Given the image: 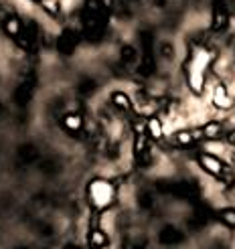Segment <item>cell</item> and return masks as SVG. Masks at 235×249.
<instances>
[{"label":"cell","mask_w":235,"mask_h":249,"mask_svg":"<svg viewBox=\"0 0 235 249\" xmlns=\"http://www.w3.org/2000/svg\"><path fill=\"white\" fill-rule=\"evenodd\" d=\"M227 140H229L231 146H235V130H231V132L227 134Z\"/></svg>","instance_id":"obj_19"},{"label":"cell","mask_w":235,"mask_h":249,"mask_svg":"<svg viewBox=\"0 0 235 249\" xmlns=\"http://www.w3.org/2000/svg\"><path fill=\"white\" fill-rule=\"evenodd\" d=\"M229 24V12H227V6L223 0H219V2L215 4V10H213V22H211V29L215 33H221L225 31Z\"/></svg>","instance_id":"obj_4"},{"label":"cell","mask_w":235,"mask_h":249,"mask_svg":"<svg viewBox=\"0 0 235 249\" xmlns=\"http://www.w3.org/2000/svg\"><path fill=\"white\" fill-rule=\"evenodd\" d=\"M213 59H215V55L209 51V49L193 47V51L189 55V61H187V81H189V87L195 93L203 91L207 71H209V67H211Z\"/></svg>","instance_id":"obj_1"},{"label":"cell","mask_w":235,"mask_h":249,"mask_svg":"<svg viewBox=\"0 0 235 249\" xmlns=\"http://www.w3.org/2000/svg\"><path fill=\"white\" fill-rule=\"evenodd\" d=\"M219 219H221V223H225L227 227L235 229V209H223L219 213Z\"/></svg>","instance_id":"obj_15"},{"label":"cell","mask_w":235,"mask_h":249,"mask_svg":"<svg viewBox=\"0 0 235 249\" xmlns=\"http://www.w3.org/2000/svg\"><path fill=\"white\" fill-rule=\"evenodd\" d=\"M160 241L166 243V245H175V243H181L182 241V233L175 227H166L163 229V233H160Z\"/></svg>","instance_id":"obj_11"},{"label":"cell","mask_w":235,"mask_h":249,"mask_svg":"<svg viewBox=\"0 0 235 249\" xmlns=\"http://www.w3.org/2000/svg\"><path fill=\"white\" fill-rule=\"evenodd\" d=\"M4 29H6V33H8V35L18 36V35H20V31H22V24H20V20H18L17 17H12V18H8V20H6Z\"/></svg>","instance_id":"obj_14"},{"label":"cell","mask_w":235,"mask_h":249,"mask_svg":"<svg viewBox=\"0 0 235 249\" xmlns=\"http://www.w3.org/2000/svg\"><path fill=\"white\" fill-rule=\"evenodd\" d=\"M88 198H90V205L93 207V211H106L114 205L116 201V186L109 182V180H102V178H95L90 182L88 186Z\"/></svg>","instance_id":"obj_2"},{"label":"cell","mask_w":235,"mask_h":249,"mask_svg":"<svg viewBox=\"0 0 235 249\" xmlns=\"http://www.w3.org/2000/svg\"><path fill=\"white\" fill-rule=\"evenodd\" d=\"M41 4H43V8L49 12V15H57L59 12V2L57 0H41Z\"/></svg>","instance_id":"obj_16"},{"label":"cell","mask_w":235,"mask_h":249,"mask_svg":"<svg viewBox=\"0 0 235 249\" xmlns=\"http://www.w3.org/2000/svg\"><path fill=\"white\" fill-rule=\"evenodd\" d=\"M122 61L124 63H132V61H136V51L132 47H124L122 49Z\"/></svg>","instance_id":"obj_17"},{"label":"cell","mask_w":235,"mask_h":249,"mask_svg":"<svg viewBox=\"0 0 235 249\" xmlns=\"http://www.w3.org/2000/svg\"><path fill=\"white\" fill-rule=\"evenodd\" d=\"M163 55L164 57H172V55H175V53H172V45H168V43L163 45Z\"/></svg>","instance_id":"obj_18"},{"label":"cell","mask_w":235,"mask_h":249,"mask_svg":"<svg viewBox=\"0 0 235 249\" xmlns=\"http://www.w3.org/2000/svg\"><path fill=\"white\" fill-rule=\"evenodd\" d=\"M112 104L122 111H130L132 109V99L126 93H122V91H114L112 93Z\"/></svg>","instance_id":"obj_13"},{"label":"cell","mask_w":235,"mask_h":249,"mask_svg":"<svg viewBox=\"0 0 235 249\" xmlns=\"http://www.w3.org/2000/svg\"><path fill=\"white\" fill-rule=\"evenodd\" d=\"M77 43H79V36H77V33H75V31H65V33H63V35H61L59 39H57V49H59L61 53L69 55V53L75 51Z\"/></svg>","instance_id":"obj_5"},{"label":"cell","mask_w":235,"mask_h":249,"mask_svg":"<svg viewBox=\"0 0 235 249\" xmlns=\"http://www.w3.org/2000/svg\"><path fill=\"white\" fill-rule=\"evenodd\" d=\"M201 132H203V138H207V140H219L223 128H221L219 122H207Z\"/></svg>","instance_id":"obj_10"},{"label":"cell","mask_w":235,"mask_h":249,"mask_svg":"<svg viewBox=\"0 0 235 249\" xmlns=\"http://www.w3.org/2000/svg\"><path fill=\"white\" fill-rule=\"evenodd\" d=\"M63 126H65V130H69V132H81V128H83V118L79 116V114H69V116H65V120H63Z\"/></svg>","instance_id":"obj_12"},{"label":"cell","mask_w":235,"mask_h":249,"mask_svg":"<svg viewBox=\"0 0 235 249\" xmlns=\"http://www.w3.org/2000/svg\"><path fill=\"white\" fill-rule=\"evenodd\" d=\"M163 122H160L158 118H148L146 120V136L152 140H160L163 138Z\"/></svg>","instance_id":"obj_8"},{"label":"cell","mask_w":235,"mask_h":249,"mask_svg":"<svg viewBox=\"0 0 235 249\" xmlns=\"http://www.w3.org/2000/svg\"><path fill=\"white\" fill-rule=\"evenodd\" d=\"M88 241H90V247L91 249H104L108 245V235L102 229H91Z\"/></svg>","instance_id":"obj_9"},{"label":"cell","mask_w":235,"mask_h":249,"mask_svg":"<svg viewBox=\"0 0 235 249\" xmlns=\"http://www.w3.org/2000/svg\"><path fill=\"white\" fill-rule=\"evenodd\" d=\"M199 138H203V132L201 130H181L177 134V144L189 148V146H193Z\"/></svg>","instance_id":"obj_7"},{"label":"cell","mask_w":235,"mask_h":249,"mask_svg":"<svg viewBox=\"0 0 235 249\" xmlns=\"http://www.w3.org/2000/svg\"><path fill=\"white\" fill-rule=\"evenodd\" d=\"M213 104H215L219 109H229V107L233 106V102H231V97H229V93H227V89H225L223 83H217V85L213 87Z\"/></svg>","instance_id":"obj_6"},{"label":"cell","mask_w":235,"mask_h":249,"mask_svg":"<svg viewBox=\"0 0 235 249\" xmlns=\"http://www.w3.org/2000/svg\"><path fill=\"white\" fill-rule=\"evenodd\" d=\"M199 162L203 166V170H207L209 174H213V177H219V178H223L225 184H233L235 182V174L231 168H227L217 156H211V154H203L199 158Z\"/></svg>","instance_id":"obj_3"}]
</instances>
